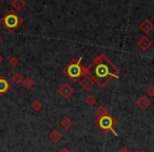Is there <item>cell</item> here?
<instances>
[{"label":"cell","mask_w":154,"mask_h":152,"mask_svg":"<svg viewBox=\"0 0 154 152\" xmlns=\"http://www.w3.org/2000/svg\"><path fill=\"white\" fill-rule=\"evenodd\" d=\"M88 72L93 82L99 87H105L113 78L118 77V69L103 54L98 55L88 67Z\"/></svg>","instance_id":"1"},{"label":"cell","mask_w":154,"mask_h":152,"mask_svg":"<svg viewBox=\"0 0 154 152\" xmlns=\"http://www.w3.org/2000/svg\"><path fill=\"white\" fill-rule=\"evenodd\" d=\"M22 22H23V18L20 17L13 9L9 10L7 14H5L0 18V23L2 24L5 30H8L11 33L14 32Z\"/></svg>","instance_id":"2"},{"label":"cell","mask_w":154,"mask_h":152,"mask_svg":"<svg viewBox=\"0 0 154 152\" xmlns=\"http://www.w3.org/2000/svg\"><path fill=\"white\" fill-rule=\"evenodd\" d=\"M80 61H82V57L77 58L76 60L72 61L70 64H68V66L63 69V72L66 73L69 78H71V79H73V80H76L77 78L82 75V69L79 64Z\"/></svg>","instance_id":"3"},{"label":"cell","mask_w":154,"mask_h":152,"mask_svg":"<svg viewBox=\"0 0 154 152\" xmlns=\"http://www.w3.org/2000/svg\"><path fill=\"white\" fill-rule=\"evenodd\" d=\"M97 125L99 126V128L101 129L103 131H113L114 134L117 135V133L114 131V119L111 117V116L108 114V115H105L103 116V117L98 118V120H97Z\"/></svg>","instance_id":"4"},{"label":"cell","mask_w":154,"mask_h":152,"mask_svg":"<svg viewBox=\"0 0 154 152\" xmlns=\"http://www.w3.org/2000/svg\"><path fill=\"white\" fill-rule=\"evenodd\" d=\"M73 93H74V89H73V87L71 86L70 84H62L61 86L58 88V94L60 95L61 97H63V98H69V97H71L73 95Z\"/></svg>","instance_id":"5"},{"label":"cell","mask_w":154,"mask_h":152,"mask_svg":"<svg viewBox=\"0 0 154 152\" xmlns=\"http://www.w3.org/2000/svg\"><path fill=\"white\" fill-rule=\"evenodd\" d=\"M151 45H152V42L148 36L141 37V38L137 41V47H138L141 51H147V50H149Z\"/></svg>","instance_id":"6"},{"label":"cell","mask_w":154,"mask_h":152,"mask_svg":"<svg viewBox=\"0 0 154 152\" xmlns=\"http://www.w3.org/2000/svg\"><path fill=\"white\" fill-rule=\"evenodd\" d=\"M136 107H138L141 110H146L147 108H149L151 106V101L149 98H147L146 96H140L139 98H137V101H135Z\"/></svg>","instance_id":"7"},{"label":"cell","mask_w":154,"mask_h":152,"mask_svg":"<svg viewBox=\"0 0 154 152\" xmlns=\"http://www.w3.org/2000/svg\"><path fill=\"white\" fill-rule=\"evenodd\" d=\"M154 26L153 23H152L151 21H150V19H143V21L140 23V26H139V29H140L141 31H143V33H146V34H148V33H150L152 30H153Z\"/></svg>","instance_id":"8"},{"label":"cell","mask_w":154,"mask_h":152,"mask_svg":"<svg viewBox=\"0 0 154 152\" xmlns=\"http://www.w3.org/2000/svg\"><path fill=\"white\" fill-rule=\"evenodd\" d=\"M49 138H50V141H51L52 143L57 144L58 141L62 138V134H61V132H60L59 130H57V129H54V130H52L51 133H50Z\"/></svg>","instance_id":"9"},{"label":"cell","mask_w":154,"mask_h":152,"mask_svg":"<svg viewBox=\"0 0 154 152\" xmlns=\"http://www.w3.org/2000/svg\"><path fill=\"white\" fill-rule=\"evenodd\" d=\"M80 86L85 89L86 91H90L91 89L94 87V82H93L92 78H89V77H84L80 82Z\"/></svg>","instance_id":"10"},{"label":"cell","mask_w":154,"mask_h":152,"mask_svg":"<svg viewBox=\"0 0 154 152\" xmlns=\"http://www.w3.org/2000/svg\"><path fill=\"white\" fill-rule=\"evenodd\" d=\"M10 90V82L5 77L0 76V94L2 95Z\"/></svg>","instance_id":"11"},{"label":"cell","mask_w":154,"mask_h":152,"mask_svg":"<svg viewBox=\"0 0 154 152\" xmlns=\"http://www.w3.org/2000/svg\"><path fill=\"white\" fill-rule=\"evenodd\" d=\"M11 7L13 9L17 10V11H20V10H22L23 8L26 7V2L24 0H13L11 2Z\"/></svg>","instance_id":"12"},{"label":"cell","mask_w":154,"mask_h":152,"mask_svg":"<svg viewBox=\"0 0 154 152\" xmlns=\"http://www.w3.org/2000/svg\"><path fill=\"white\" fill-rule=\"evenodd\" d=\"M60 126H61L66 131H69L71 129V127L73 126L72 119H71L70 117H68V116H66V117H63L61 120H60Z\"/></svg>","instance_id":"13"},{"label":"cell","mask_w":154,"mask_h":152,"mask_svg":"<svg viewBox=\"0 0 154 152\" xmlns=\"http://www.w3.org/2000/svg\"><path fill=\"white\" fill-rule=\"evenodd\" d=\"M23 75L21 74V73H15V74L12 76V82H14V84L16 85H20L22 84V82H23Z\"/></svg>","instance_id":"14"},{"label":"cell","mask_w":154,"mask_h":152,"mask_svg":"<svg viewBox=\"0 0 154 152\" xmlns=\"http://www.w3.org/2000/svg\"><path fill=\"white\" fill-rule=\"evenodd\" d=\"M95 115H96L98 118H100L105 115H108V112L103 106H99V107H97L96 110H95Z\"/></svg>","instance_id":"15"},{"label":"cell","mask_w":154,"mask_h":152,"mask_svg":"<svg viewBox=\"0 0 154 152\" xmlns=\"http://www.w3.org/2000/svg\"><path fill=\"white\" fill-rule=\"evenodd\" d=\"M85 101H86V104H87V105H88V106H90V107H93V106L96 105L97 99H96V97H95L94 95L89 94L88 96L86 97V99H85Z\"/></svg>","instance_id":"16"},{"label":"cell","mask_w":154,"mask_h":152,"mask_svg":"<svg viewBox=\"0 0 154 152\" xmlns=\"http://www.w3.org/2000/svg\"><path fill=\"white\" fill-rule=\"evenodd\" d=\"M34 80L32 79L31 77H26L23 79V82H22V86L24 87L26 89H32L33 87H34Z\"/></svg>","instance_id":"17"},{"label":"cell","mask_w":154,"mask_h":152,"mask_svg":"<svg viewBox=\"0 0 154 152\" xmlns=\"http://www.w3.org/2000/svg\"><path fill=\"white\" fill-rule=\"evenodd\" d=\"M32 109L36 112H39L41 109H42V103H41L39 99H35L32 104Z\"/></svg>","instance_id":"18"},{"label":"cell","mask_w":154,"mask_h":152,"mask_svg":"<svg viewBox=\"0 0 154 152\" xmlns=\"http://www.w3.org/2000/svg\"><path fill=\"white\" fill-rule=\"evenodd\" d=\"M9 62H10V64H11V66L16 67L18 64H19V59H18L16 56H12V57L9 59Z\"/></svg>","instance_id":"19"},{"label":"cell","mask_w":154,"mask_h":152,"mask_svg":"<svg viewBox=\"0 0 154 152\" xmlns=\"http://www.w3.org/2000/svg\"><path fill=\"white\" fill-rule=\"evenodd\" d=\"M146 93L148 96H154V86H149L146 89Z\"/></svg>","instance_id":"20"},{"label":"cell","mask_w":154,"mask_h":152,"mask_svg":"<svg viewBox=\"0 0 154 152\" xmlns=\"http://www.w3.org/2000/svg\"><path fill=\"white\" fill-rule=\"evenodd\" d=\"M60 152H71V151H70V149H69V148L62 147L61 149H60Z\"/></svg>","instance_id":"21"},{"label":"cell","mask_w":154,"mask_h":152,"mask_svg":"<svg viewBox=\"0 0 154 152\" xmlns=\"http://www.w3.org/2000/svg\"><path fill=\"white\" fill-rule=\"evenodd\" d=\"M119 152H130V151H129V150H128V148L124 147V148H122V150H120V151H119Z\"/></svg>","instance_id":"22"},{"label":"cell","mask_w":154,"mask_h":152,"mask_svg":"<svg viewBox=\"0 0 154 152\" xmlns=\"http://www.w3.org/2000/svg\"><path fill=\"white\" fill-rule=\"evenodd\" d=\"M2 62H3V56L0 54V64H2Z\"/></svg>","instance_id":"23"},{"label":"cell","mask_w":154,"mask_h":152,"mask_svg":"<svg viewBox=\"0 0 154 152\" xmlns=\"http://www.w3.org/2000/svg\"><path fill=\"white\" fill-rule=\"evenodd\" d=\"M2 41V37H1V35H0V42Z\"/></svg>","instance_id":"24"},{"label":"cell","mask_w":154,"mask_h":152,"mask_svg":"<svg viewBox=\"0 0 154 152\" xmlns=\"http://www.w3.org/2000/svg\"><path fill=\"white\" fill-rule=\"evenodd\" d=\"M138 152H146L145 150H140V151H138Z\"/></svg>","instance_id":"25"}]
</instances>
